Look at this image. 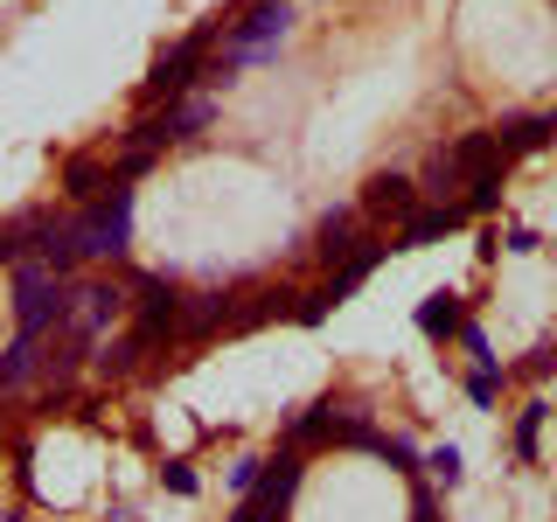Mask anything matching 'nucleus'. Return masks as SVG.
Here are the masks:
<instances>
[{
  "label": "nucleus",
  "mask_w": 557,
  "mask_h": 522,
  "mask_svg": "<svg viewBox=\"0 0 557 522\" xmlns=\"http://www.w3.org/2000/svg\"><path fill=\"white\" fill-rule=\"evenodd\" d=\"M63 188L77 202H104V174H98V161H70L63 167Z\"/></svg>",
  "instance_id": "obj_12"
},
{
  "label": "nucleus",
  "mask_w": 557,
  "mask_h": 522,
  "mask_svg": "<svg viewBox=\"0 0 557 522\" xmlns=\"http://www.w3.org/2000/svg\"><path fill=\"white\" fill-rule=\"evenodd\" d=\"M425 467H432V474H440L446 487H453V481H460V452H453V446H440V452H432V460H425Z\"/></svg>",
  "instance_id": "obj_19"
},
{
  "label": "nucleus",
  "mask_w": 557,
  "mask_h": 522,
  "mask_svg": "<svg viewBox=\"0 0 557 522\" xmlns=\"http://www.w3.org/2000/svg\"><path fill=\"white\" fill-rule=\"evenodd\" d=\"M544 139H550V119H509V126L495 133V147L502 153H536Z\"/></svg>",
  "instance_id": "obj_10"
},
{
  "label": "nucleus",
  "mask_w": 557,
  "mask_h": 522,
  "mask_svg": "<svg viewBox=\"0 0 557 522\" xmlns=\"http://www.w3.org/2000/svg\"><path fill=\"white\" fill-rule=\"evenodd\" d=\"M223 321V300H202L196 313H188V327H216Z\"/></svg>",
  "instance_id": "obj_23"
},
{
  "label": "nucleus",
  "mask_w": 557,
  "mask_h": 522,
  "mask_svg": "<svg viewBox=\"0 0 557 522\" xmlns=\"http://www.w3.org/2000/svg\"><path fill=\"white\" fill-rule=\"evenodd\" d=\"M161 481L174 487V495H196V467H182V460H168V467H161Z\"/></svg>",
  "instance_id": "obj_18"
},
{
  "label": "nucleus",
  "mask_w": 557,
  "mask_h": 522,
  "mask_svg": "<svg viewBox=\"0 0 557 522\" xmlns=\"http://www.w3.org/2000/svg\"><path fill=\"white\" fill-rule=\"evenodd\" d=\"M202 49H209V42L196 35V42H182L174 57H161V63H153V77H147V91H153V98H168V91H188V77H196Z\"/></svg>",
  "instance_id": "obj_5"
},
{
  "label": "nucleus",
  "mask_w": 557,
  "mask_h": 522,
  "mask_svg": "<svg viewBox=\"0 0 557 522\" xmlns=\"http://www.w3.org/2000/svg\"><path fill=\"white\" fill-rule=\"evenodd\" d=\"M453 161H460V174H502V147H495V133H467L460 147H453Z\"/></svg>",
  "instance_id": "obj_9"
},
{
  "label": "nucleus",
  "mask_w": 557,
  "mask_h": 522,
  "mask_svg": "<svg viewBox=\"0 0 557 522\" xmlns=\"http://www.w3.org/2000/svg\"><path fill=\"white\" fill-rule=\"evenodd\" d=\"M425 182L440 188V196H446V188H460V161H453V153H440V161H432V174H425Z\"/></svg>",
  "instance_id": "obj_17"
},
{
  "label": "nucleus",
  "mask_w": 557,
  "mask_h": 522,
  "mask_svg": "<svg viewBox=\"0 0 557 522\" xmlns=\"http://www.w3.org/2000/svg\"><path fill=\"white\" fill-rule=\"evenodd\" d=\"M35 376V335H22L8 348V362H0V383H28Z\"/></svg>",
  "instance_id": "obj_14"
},
{
  "label": "nucleus",
  "mask_w": 557,
  "mask_h": 522,
  "mask_svg": "<svg viewBox=\"0 0 557 522\" xmlns=\"http://www.w3.org/2000/svg\"><path fill=\"white\" fill-rule=\"evenodd\" d=\"M370 265H376V251H356V258H348V265L335 272V286H327V300H348V293H356L362 278H370Z\"/></svg>",
  "instance_id": "obj_13"
},
{
  "label": "nucleus",
  "mask_w": 557,
  "mask_h": 522,
  "mask_svg": "<svg viewBox=\"0 0 557 522\" xmlns=\"http://www.w3.org/2000/svg\"><path fill=\"white\" fill-rule=\"evenodd\" d=\"M418 327H425V335H453V327H460V300H453V293H432V300L418 307Z\"/></svg>",
  "instance_id": "obj_11"
},
{
  "label": "nucleus",
  "mask_w": 557,
  "mask_h": 522,
  "mask_svg": "<svg viewBox=\"0 0 557 522\" xmlns=\"http://www.w3.org/2000/svg\"><path fill=\"white\" fill-rule=\"evenodd\" d=\"M467 397H474V405H495V370H474V376H467Z\"/></svg>",
  "instance_id": "obj_21"
},
{
  "label": "nucleus",
  "mask_w": 557,
  "mask_h": 522,
  "mask_svg": "<svg viewBox=\"0 0 557 522\" xmlns=\"http://www.w3.org/2000/svg\"><path fill=\"white\" fill-rule=\"evenodd\" d=\"M321 251H327V265L348 251V209H327V216H321Z\"/></svg>",
  "instance_id": "obj_15"
},
{
  "label": "nucleus",
  "mask_w": 557,
  "mask_h": 522,
  "mask_svg": "<svg viewBox=\"0 0 557 522\" xmlns=\"http://www.w3.org/2000/svg\"><path fill=\"white\" fill-rule=\"evenodd\" d=\"M286 28H293V14H286V8H272V0H258V8L231 28V42H223V70L272 63V57H278V42H286Z\"/></svg>",
  "instance_id": "obj_1"
},
{
  "label": "nucleus",
  "mask_w": 557,
  "mask_h": 522,
  "mask_svg": "<svg viewBox=\"0 0 557 522\" xmlns=\"http://www.w3.org/2000/svg\"><path fill=\"white\" fill-rule=\"evenodd\" d=\"M536 432H544V405H530V411H522V425H516V452H522V460L536 452Z\"/></svg>",
  "instance_id": "obj_16"
},
{
  "label": "nucleus",
  "mask_w": 557,
  "mask_h": 522,
  "mask_svg": "<svg viewBox=\"0 0 557 522\" xmlns=\"http://www.w3.org/2000/svg\"><path fill=\"white\" fill-rule=\"evenodd\" d=\"M14 237H28V223H0V258H14V251H22Z\"/></svg>",
  "instance_id": "obj_24"
},
{
  "label": "nucleus",
  "mask_w": 557,
  "mask_h": 522,
  "mask_svg": "<svg viewBox=\"0 0 557 522\" xmlns=\"http://www.w3.org/2000/svg\"><path fill=\"white\" fill-rule=\"evenodd\" d=\"M14 313H22V335H49V327L70 313L57 272H49V265H28L22 278H14Z\"/></svg>",
  "instance_id": "obj_3"
},
{
  "label": "nucleus",
  "mask_w": 557,
  "mask_h": 522,
  "mask_svg": "<svg viewBox=\"0 0 557 522\" xmlns=\"http://www.w3.org/2000/svg\"><path fill=\"white\" fill-rule=\"evenodd\" d=\"M467 216V202H440V209H418V216H405V237H397V244H405V251H411V244H432V237H446L453 231V223H460Z\"/></svg>",
  "instance_id": "obj_7"
},
{
  "label": "nucleus",
  "mask_w": 557,
  "mask_h": 522,
  "mask_svg": "<svg viewBox=\"0 0 557 522\" xmlns=\"http://www.w3.org/2000/svg\"><path fill=\"white\" fill-rule=\"evenodd\" d=\"M362 209H370V216H411V182L405 174H376V182L362 188Z\"/></svg>",
  "instance_id": "obj_8"
},
{
  "label": "nucleus",
  "mask_w": 557,
  "mask_h": 522,
  "mask_svg": "<svg viewBox=\"0 0 557 522\" xmlns=\"http://www.w3.org/2000/svg\"><path fill=\"white\" fill-rule=\"evenodd\" d=\"M112 313H119V293L112 286H84V293H70V313H63V321L77 327V335H98Z\"/></svg>",
  "instance_id": "obj_6"
},
{
  "label": "nucleus",
  "mask_w": 557,
  "mask_h": 522,
  "mask_svg": "<svg viewBox=\"0 0 557 522\" xmlns=\"http://www.w3.org/2000/svg\"><path fill=\"white\" fill-rule=\"evenodd\" d=\"M258 474H265V460H237V467H231V487H237V495H251Z\"/></svg>",
  "instance_id": "obj_20"
},
{
  "label": "nucleus",
  "mask_w": 557,
  "mask_h": 522,
  "mask_svg": "<svg viewBox=\"0 0 557 522\" xmlns=\"http://www.w3.org/2000/svg\"><path fill=\"white\" fill-rule=\"evenodd\" d=\"M126 237H133V188L112 182V196L77 223V251L84 258H119V251H126Z\"/></svg>",
  "instance_id": "obj_2"
},
{
  "label": "nucleus",
  "mask_w": 557,
  "mask_h": 522,
  "mask_svg": "<svg viewBox=\"0 0 557 522\" xmlns=\"http://www.w3.org/2000/svg\"><path fill=\"white\" fill-rule=\"evenodd\" d=\"M376 452H383V460H391V467H411V460H418V452H411L405 439H376Z\"/></svg>",
  "instance_id": "obj_22"
},
{
  "label": "nucleus",
  "mask_w": 557,
  "mask_h": 522,
  "mask_svg": "<svg viewBox=\"0 0 557 522\" xmlns=\"http://www.w3.org/2000/svg\"><path fill=\"white\" fill-rule=\"evenodd\" d=\"M293 487H300V460H293V452H278V460H265V474H258V487H251V509L272 522L293 501Z\"/></svg>",
  "instance_id": "obj_4"
}]
</instances>
